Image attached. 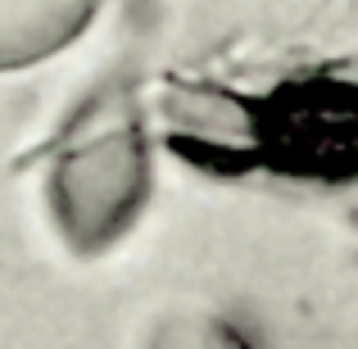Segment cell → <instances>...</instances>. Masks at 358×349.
Masks as SVG:
<instances>
[{
	"label": "cell",
	"mask_w": 358,
	"mask_h": 349,
	"mask_svg": "<svg viewBox=\"0 0 358 349\" xmlns=\"http://www.w3.org/2000/svg\"><path fill=\"white\" fill-rule=\"evenodd\" d=\"M145 182V145H141L136 122L105 118L82 141H73L55 164L50 200L59 232L82 254L105 250L141 213Z\"/></svg>",
	"instance_id": "2"
},
{
	"label": "cell",
	"mask_w": 358,
	"mask_h": 349,
	"mask_svg": "<svg viewBox=\"0 0 358 349\" xmlns=\"http://www.w3.org/2000/svg\"><path fill=\"white\" fill-rule=\"evenodd\" d=\"M145 349H250V341L227 327L222 318L209 313H182V318H168L155 336H150Z\"/></svg>",
	"instance_id": "4"
},
{
	"label": "cell",
	"mask_w": 358,
	"mask_h": 349,
	"mask_svg": "<svg viewBox=\"0 0 358 349\" xmlns=\"http://www.w3.org/2000/svg\"><path fill=\"white\" fill-rule=\"evenodd\" d=\"M96 0H0V69H18L69 45Z\"/></svg>",
	"instance_id": "3"
},
{
	"label": "cell",
	"mask_w": 358,
	"mask_h": 349,
	"mask_svg": "<svg viewBox=\"0 0 358 349\" xmlns=\"http://www.w3.org/2000/svg\"><path fill=\"white\" fill-rule=\"evenodd\" d=\"M168 141L209 173L290 182H358V78H286L268 91L177 87L164 100Z\"/></svg>",
	"instance_id": "1"
}]
</instances>
